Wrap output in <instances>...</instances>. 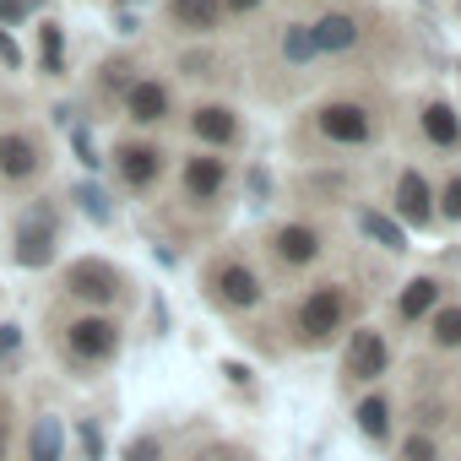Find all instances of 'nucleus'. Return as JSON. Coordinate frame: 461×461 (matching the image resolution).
<instances>
[{"label":"nucleus","mask_w":461,"mask_h":461,"mask_svg":"<svg viewBox=\"0 0 461 461\" xmlns=\"http://www.w3.org/2000/svg\"><path fill=\"white\" fill-rule=\"evenodd\" d=\"M0 174H6V179H28V174H39V152H33V141H23V136H0Z\"/></svg>","instance_id":"nucleus-16"},{"label":"nucleus","mask_w":461,"mask_h":461,"mask_svg":"<svg viewBox=\"0 0 461 461\" xmlns=\"http://www.w3.org/2000/svg\"><path fill=\"white\" fill-rule=\"evenodd\" d=\"M353 418H358V429H364L369 439H385V429H391V402H385V396H364Z\"/></svg>","instance_id":"nucleus-21"},{"label":"nucleus","mask_w":461,"mask_h":461,"mask_svg":"<svg viewBox=\"0 0 461 461\" xmlns=\"http://www.w3.org/2000/svg\"><path fill=\"white\" fill-rule=\"evenodd\" d=\"M283 55H288V60H294V66H304V60H310V55H321V50H315V33H310V28H304V23H294V28H288V33H283Z\"/></svg>","instance_id":"nucleus-22"},{"label":"nucleus","mask_w":461,"mask_h":461,"mask_svg":"<svg viewBox=\"0 0 461 461\" xmlns=\"http://www.w3.org/2000/svg\"><path fill=\"white\" fill-rule=\"evenodd\" d=\"M439 348H461V310L450 304V310H434V331H429Z\"/></svg>","instance_id":"nucleus-24"},{"label":"nucleus","mask_w":461,"mask_h":461,"mask_svg":"<svg viewBox=\"0 0 461 461\" xmlns=\"http://www.w3.org/2000/svg\"><path fill=\"white\" fill-rule=\"evenodd\" d=\"M423 136H429L434 147H456V141H461L456 109H450V104H429V109H423Z\"/></svg>","instance_id":"nucleus-19"},{"label":"nucleus","mask_w":461,"mask_h":461,"mask_svg":"<svg viewBox=\"0 0 461 461\" xmlns=\"http://www.w3.org/2000/svg\"><path fill=\"white\" fill-rule=\"evenodd\" d=\"M0 60H6V71H17V66H23V50H17V39H12L6 28H0Z\"/></svg>","instance_id":"nucleus-29"},{"label":"nucleus","mask_w":461,"mask_h":461,"mask_svg":"<svg viewBox=\"0 0 461 461\" xmlns=\"http://www.w3.org/2000/svg\"><path fill=\"white\" fill-rule=\"evenodd\" d=\"M277 256L288 267H310L321 256V234H315V228H304V222H288V228H277Z\"/></svg>","instance_id":"nucleus-12"},{"label":"nucleus","mask_w":461,"mask_h":461,"mask_svg":"<svg viewBox=\"0 0 461 461\" xmlns=\"http://www.w3.org/2000/svg\"><path fill=\"white\" fill-rule=\"evenodd\" d=\"M114 168H120V179H125L131 190H147V185L158 179L163 158H158V147H147V141H125V147L114 152Z\"/></svg>","instance_id":"nucleus-7"},{"label":"nucleus","mask_w":461,"mask_h":461,"mask_svg":"<svg viewBox=\"0 0 461 461\" xmlns=\"http://www.w3.org/2000/svg\"><path fill=\"white\" fill-rule=\"evenodd\" d=\"M66 288L77 294V299H114V288H120V272L114 267H104V261H77L71 272H66Z\"/></svg>","instance_id":"nucleus-8"},{"label":"nucleus","mask_w":461,"mask_h":461,"mask_svg":"<svg viewBox=\"0 0 461 461\" xmlns=\"http://www.w3.org/2000/svg\"><path fill=\"white\" fill-rule=\"evenodd\" d=\"M82 456L87 461H104V429L98 423H82Z\"/></svg>","instance_id":"nucleus-27"},{"label":"nucleus","mask_w":461,"mask_h":461,"mask_svg":"<svg viewBox=\"0 0 461 461\" xmlns=\"http://www.w3.org/2000/svg\"><path fill=\"white\" fill-rule=\"evenodd\" d=\"M190 125H195V136L212 141V147H234V141H240V120H234V109H222V104H201Z\"/></svg>","instance_id":"nucleus-11"},{"label":"nucleus","mask_w":461,"mask_h":461,"mask_svg":"<svg viewBox=\"0 0 461 461\" xmlns=\"http://www.w3.org/2000/svg\"><path fill=\"white\" fill-rule=\"evenodd\" d=\"M60 456H66L60 418H39L33 423V439H28V461H60Z\"/></svg>","instance_id":"nucleus-17"},{"label":"nucleus","mask_w":461,"mask_h":461,"mask_svg":"<svg viewBox=\"0 0 461 461\" xmlns=\"http://www.w3.org/2000/svg\"><path fill=\"white\" fill-rule=\"evenodd\" d=\"M39 55H44V71H60V66H66V33H60L55 23L39 28Z\"/></svg>","instance_id":"nucleus-23"},{"label":"nucleus","mask_w":461,"mask_h":461,"mask_svg":"<svg viewBox=\"0 0 461 461\" xmlns=\"http://www.w3.org/2000/svg\"><path fill=\"white\" fill-rule=\"evenodd\" d=\"M342 369H348L353 380H380V375L391 369V348H385V337H380V331H353Z\"/></svg>","instance_id":"nucleus-5"},{"label":"nucleus","mask_w":461,"mask_h":461,"mask_svg":"<svg viewBox=\"0 0 461 461\" xmlns=\"http://www.w3.org/2000/svg\"><path fill=\"white\" fill-rule=\"evenodd\" d=\"M434 310H439V283H434V277H412L407 294L396 299V315H402V321H423V315H434Z\"/></svg>","instance_id":"nucleus-15"},{"label":"nucleus","mask_w":461,"mask_h":461,"mask_svg":"<svg viewBox=\"0 0 461 461\" xmlns=\"http://www.w3.org/2000/svg\"><path fill=\"white\" fill-rule=\"evenodd\" d=\"M33 12V0H0V23H23Z\"/></svg>","instance_id":"nucleus-30"},{"label":"nucleus","mask_w":461,"mask_h":461,"mask_svg":"<svg viewBox=\"0 0 461 461\" xmlns=\"http://www.w3.org/2000/svg\"><path fill=\"white\" fill-rule=\"evenodd\" d=\"M50 256H55V217L44 206H33L23 217V228H17V261L23 267H44Z\"/></svg>","instance_id":"nucleus-4"},{"label":"nucleus","mask_w":461,"mask_h":461,"mask_svg":"<svg viewBox=\"0 0 461 461\" xmlns=\"http://www.w3.org/2000/svg\"><path fill=\"white\" fill-rule=\"evenodd\" d=\"M168 17L190 33H212L222 17V0H168Z\"/></svg>","instance_id":"nucleus-14"},{"label":"nucleus","mask_w":461,"mask_h":461,"mask_svg":"<svg viewBox=\"0 0 461 461\" xmlns=\"http://www.w3.org/2000/svg\"><path fill=\"white\" fill-rule=\"evenodd\" d=\"M125 109H131L136 125H158V120L174 109V98H168L163 82H131V87H125Z\"/></svg>","instance_id":"nucleus-9"},{"label":"nucleus","mask_w":461,"mask_h":461,"mask_svg":"<svg viewBox=\"0 0 461 461\" xmlns=\"http://www.w3.org/2000/svg\"><path fill=\"white\" fill-rule=\"evenodd\" d=\"M222 6H228V12H256L261 0H222Z\"/></svg>","instance_id":"nucleus-34"},{"label":"nucleus","mask_w":461,"mask_h":461,"mask_svg":"<svg viewBox=\"0 0 461 461\" xmlns=\"http://www.w3.org/2000/svg\"><path fill=\"white\" fill-rule=\"evenodd\" d=\"M179 179H185L190 201H217L222 185H228V163H222V158H190Z\"/></svg>","instance_id":"nucleus-10"},{"label":"nucleus","mask_w":461,"mask_h":461,"mask_svg":"<svg viewBox=\"0 0 461 461\" xmlns=\"http://www.w3.org/2000/svg\"><path fill=\"white\" fill-rule=\"evenodd\" d=\"M439 201H445V206H439V212H445V217H450V222H461V174H456V179H450V185H445V195H439Z\"/></svg>","instance_id":"nucleus-28"},{"label":"nucleus","mask_w":461,"mask_h":461,"mask_svg":"<svg viewBox=\"0 0 461 461\" xmlns=\"http://www.w3.org/2000/svg\"><path fill=\"white\" fill-rule=\"evenodd\" d=\"M71 141H77V152H82V163H87V168H98V163H104V158H98V147H93V136H87V131H77V136H71Z\"/></svg>","instance_id":"nucleus-31"},{"label":"nucleus","mask_w":461,"mask_h":461,"mask_svg":"<svg viewBox=\"0 0 461 461\" xmlns=\"http://www.w3.org/2000/svg\"><path fill=\"white\" fill-rule=\"evenodd\" d=\"M358 228H364V234H369V240H375L380 250H396V256L407 250V234H402V228H396L391 217H380V212H369V206L358 212Z\"/></svg>","instance_id":"nucleus-20"},{"label":"nucleus","mask_w":461,"mask_h":461,"mask_svg":"<svg viewBox=\"0 0 461 461\" xmlns=\"http://www.w3.org/2000/svg\"><path fill=\"white\" fill-rule=\"evenodd\" d=\"M125 461H158V439H131Z\"/></svg>","instance_id":"nucleus-32"},{"label":"nucleus","mask_w":461,"mask_h":461,"mask_svg":"<svg viewBox=\"0 0 461 461\" xmlns=\"http://www.w3.org/2000/svg\"><path fill=\"white\" fill-rule=\"evenodd\" d=\"M310 33H315V50H353L358 44V23L353 17H321Z\"/></svg>","instance_id":"nucleus-18"},{"label":"nucleus","mask_w":461,"mask_h":461,"mask_svg":"<svg viewBox=\"0 0 461 461\" xmlns=\"http://www.w3.org/2000/svg\"><path fill=\"white\" fill-rule=\"evenodd\" d=\"M66 342H71V353H77V358L104 364V358H114L120 331H114V321H109V315H82V321H71V326H66Z\"/></svg>","instance_id":"nucleus-2"},{"label":"nucleus","mask_w":461,"mask_h":461,"mask_svg":"<svg viewBox=\"0 0 461 461\" xmlns=\"http://www.w3.org/2000/svg\"><path fill=\"white\" fill-rule=\"evenodd\" d=\"M315 125H321L326 141H342V147L369 141V109H364V104H326V109L315 114Z\"/></svg>","instance_id":"nucleus-3"},{"label":"nucleus","mask_w":461,"mask_h":461,"mask_svg":"<svg viewBox=\"0 0 461 461\" xmlns=\"http://www.w3.org/2000/svg\"><path fill=\"white\" fill-rule=\"evenodd\" d=\"M77 201H82V212H93L98 222H109V195L98 185H77Z\"/></svg>","instance_id":"nucleus-25"},{"label":"nucleus","mask_w":461,"mask_h":461,"mask_svg":"<svg viewBox=\"0 0 461 461\" xmlns=\"http://www.w3.org/2000/svg\"><path fill=\"white\" fill-rule=\"evenodd\" d=\"M212 288H217V299H222V304H234V310H250V304H261V277H256L245 261H228V267H217V272H212Z\"/></svg>","instance_id":"nucleus-6"},{"label":"nucleus","mask_w":461,"mask_h":461,"mask_svg":"<svg viewBox=\"0 0 461 461\" xmlns=\"http://www.w3.org/2000/svg\"><path fill=\"white\" fill-rule=\"evenodd\" d=\"M402 456H407V461H439V445H434L429 434H412V439L402 445Z\"/></svg>","instance_id":"nucleus-26"},{"label":"nucleus","mask_w":461,"mask_h":461,"mask_svg":"<svg viewBox=\"0 0 461 461\" xmlns=\"http://www.w3.org/2000/svg\"><path fill=\"white\" fill-rule=\"evenodd\" d=\"M342 315H348L342 288H337V283L315 288V294L299 304V331H304V342H326V337H337V331H342Z\"/></svg>","instance_id":"nucleus-1"},{"label":"nucleus","mask_w":461,"mask_h":461,"mask_svg":"<svg viewBox=\"0 0 461 461\" xmlns=\"http://www.w3.org/2000/svg\"><path fill=\"white\" fill-rule=\"evenodd\" d=\"M17 348V326H0V353H12Z\"/></svg>","instance_id":"nucleus-33"},{"label":"nucleus","mask_w":461,"mask_h":461,"mask_svg":"<svg viewBox=\"0 0 461 461\" xmlns=\"http://www.w3.org/2000/svg\"><path fill=\"white\" fill-rule=\"evenodd\" d=\"M429 201H434V195H429L423 174H418V168H402V179H396V206H402V217H407V222H429V217H434Z\"/></svg>","instance_id":"nucleus-13"}]
</instances>
